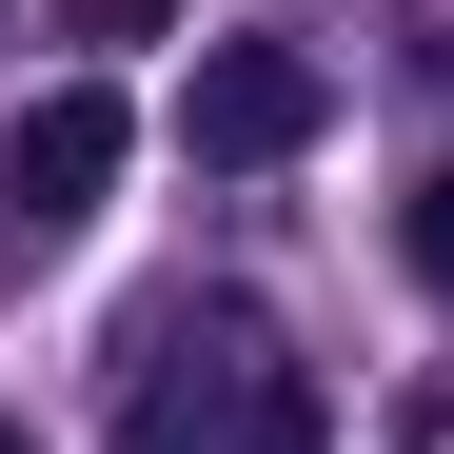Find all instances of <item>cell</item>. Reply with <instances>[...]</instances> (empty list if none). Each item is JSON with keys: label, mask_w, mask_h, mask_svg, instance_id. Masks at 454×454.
Wrapping results in <instances>:
<instances>
[{"label": "cell", "mask_w": 454, "mask_h": 454, "mask_svg": "<svg viewBox=\"0 0 454 454\" xmlns=\"http://www.w3.org/2000/svg\"><path fill=\"white\" fill-rule=\"evenodd\" d=\"M119 159H138L119 80H59V99H20V119H0V217H20V238H80V217L119 198Z\"/></svg>", "instance_id": "3"}, {"label": "cell", "mask_w": 454, "mask_h": 454, "mask_svg": "<svg viewBox=\"0 0 454 454\" xmlns=\"http://www.w3.org/2000/svg\"><path fill=\"white\" fill-rule=\"evenodd\" d=\"M0 454H40V434H20V415H0Z\"/></svg>", "instance_id": "5"}, {"label": "cell", "mask_w": 454, "mask_h": 454, "mask_svg": "<svg viewBox=\"0 0 454 454\" xmlns=\"http://www.w3.org/2000/svg\"><path fill=\"white\" fill-rule=\"evenodd\" d=\"M317 119H336V59H317V40H217L198 80H178V138H198L217 178H277Z\"/></svg>", "instance_id": "2"}, {"label": "cell", "mask_w": 454, "mask_h": 454, "mask_svg": "<svg viewBox=\"0 0 454 454\" xmlns=\"http://www.w3.org/2000/svg\"><path fill=\"white\" fill-rule=\"evenodd\" d=\"M119 454H336V415L257 317H159L138 395H119Z\"/></svg>", "instance_id": "1"}, {"label": "cell", "mask_w": 454, "mask_h": 454, "mask_svg": "<svg viewBox=\"0 0 454 454\" xmlns=\"http://www.w3.org/2000/svg\"><path fill=\"white\" fill-rule=\"evenodd\" d=\"M395 257H415V296H454V178H415V198H395Z\"/></svg>", "instance_id": "4"}]
</instances>
